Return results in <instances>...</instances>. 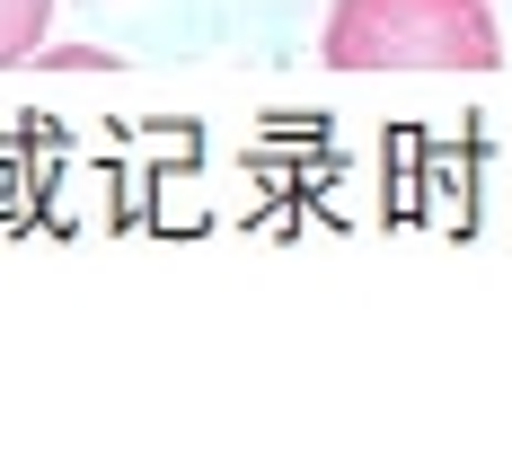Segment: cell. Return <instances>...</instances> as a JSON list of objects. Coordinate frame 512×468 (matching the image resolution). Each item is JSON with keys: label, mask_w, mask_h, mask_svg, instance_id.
I'll return each instance as SVG.
<instances>
[{"label": "cell", "mask_w": 512, "mask_h": 468, "mask_svg": "<svg viewBox=\"0 0 512 468\" xmlns=\"http://www.w3.org/2000/svg\"><path fill=\"white\" fill-rule=\"evenodd\" d=\"M318 45L336 71H495L504 27L486 0H336Z\"/></svg>", "instance_id": "obj_1"}, {"label": "cell", "mask_w": 512, "mask_h": 468, "mask_svg": "<svg viewBox=\"0 0 512 468\" xmlns=\"http://www.w3.org/2000/svg\"><path fill=\"white\" fill-rule=\"evenodd\" d=\"M53 27V0H0V62H27Z\"/></svg>", "instance_id": "obj_2"}, {"label": "cell", "mask_w": 512, "mask_h": 468, "mask_svg": "<svg viewBox=\"0 0 512 468\" xmlns=\"http://www.w3.org/2000/svg\"><path fill=\"white\" fill-rule=\"evenodd\" d=\"M53 71H115V53H98V45H62V53H45Z\"/></svg>", "instance_id": "obj_3"}]
</instances>
